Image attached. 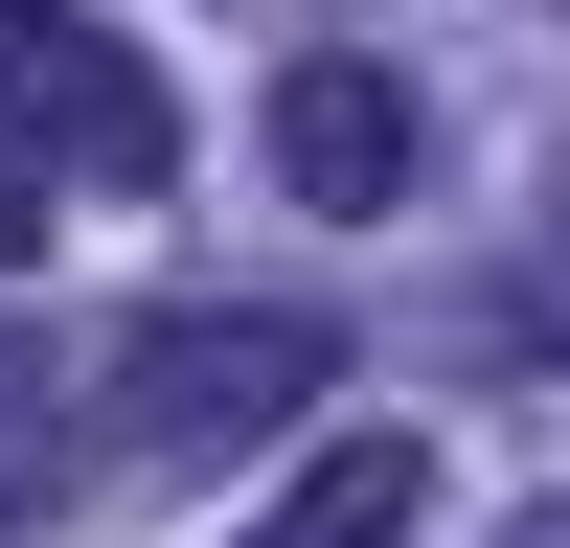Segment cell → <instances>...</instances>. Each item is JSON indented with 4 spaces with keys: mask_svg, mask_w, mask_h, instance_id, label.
Wrapping results in <instances>:
<instances>
[{
    "mask_svg": "<svg viewBox=\"0 0 570 548\" xmlns=\"http://www.w3.org/2000/svg\"><path fill=\"white\" fill-rule=\"evenodd\" d=\"M0 252H46V183H0Z\"/></svg>",
    "mask_w": 570,
    "mask_h": 548,
    "instance_id": "8992f818",
    "label": "cell"
},
{
    "mask_svg": "<svg viewBox=\"0 0 570 548\" xmlns=\"http://www.w3.org/2000/svg\"><path fill=\"white\" fill-rule=\"evenodd\" d=\"M0 183H183V91L91 0H0Z\"/></svg>",
    "mask_w": 570,
    "mask_h": 548,
    "instance_id": "7a4b0ae2",
    "label": "cell"
},
{
    "mask_svg": "<svg viewBox=\"0 0 570 548\" xmlns=\"http://www.w3.org/2000/svg\"><path fill=\"white\" fill-rule=\"evenodd\" d=\"M274 183H297V206H389V183H411V91L343 69V46L274 69Z\"/></svg>",
    "mask_w": 570,
    "mask_h": 548,
    "instance_id": "3957f363",
    "label": "cell"
},
{
    "mask_svg": "<svg viewBox=\"0 0 570 548\" xmlns=\"http://www.w3.org/2000/svg\"><path fill=\"white\" fill-rule=\"evenodd\" d=\"M411 526H434V457H411V434H320L228 548H411Z\"/></svg>",
    "mask_w": 570,
    "mask_h": 548,
    "instance_id": "277c9868",
    "label": "cell"
},
{
    "mask_svg": "<svg viewBox=\"0 0 570 548\" xmlns=\"http://www.w3.org/2000/svg\"><path fill=\"white\" fill-rule=\"evenodd\" d=\"M320 389H343V343H320L297 297H206V320H137V343H115V457L206 480V457H274Z\"/></svg>",
    "mask_w": 570,
    "mask_h": 548,
    "instance_id": "6da1fadb",
    "label": "cell"
},
{
    "mask_svg": "<svg viewBox=\"0 0 570 548\" xmlns=\"http://www.w3.org/2000/svg\"><path fill=\"white\" fill-rule=\"evenodd\" d=\"M69 480H91V434H69V365H46L23 320H0V526H46Z\"/></svg>",
    "mask_w": 570,
    "mask_h": 548,
    "instance_id": "5b68a950",
    "label": "cell"
}]
</instances>
